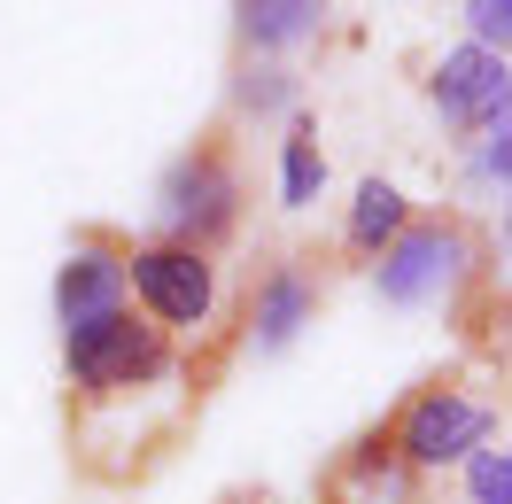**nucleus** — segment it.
<instances>
[{"mask_svg": "<svg viewBox=\"0 0 512 504\" xmlns=\"http://www.w3.org/2000/svg\"><path fill=\"white\" fill-rule=\"evenodd\" d=\"M63 365H70L78 396H125V388H148V380L171 373V349H163V326L109 311V318H86V326L63 334Z\"/></svg>", "mask_w": 512, "mask_h": 504, "instance_id": "1", "label": "nucleus"}, {"mask_svg": "<svg viewBox=\"0 0 512 504\" xmlns=\"http://www.w3.org/2000/svg\"><path fill=\"white\" fill-rule=\"evenodd\" d=\"M125 287L148 303L156 326H202L210 318V256L179 249V241H156V249H132L125 256Z\"/></svg>", "mask_w": 512, "mask_h": 504, "instance_id": "2", "label": "nucleus"}, {"mask_svg": "<svg viewBox=\"0 0 512 504\" xmlns=\"http://www.w3.org/2000/svg\"><path fill=\"white\" fill-rule=\"evenodd\" d=\"M233 171H225L218 148H194V156L171 163V179H163V225H171V241L179 249H202V241H218L225 225H233Z\"/></svg>", "mask_w": 512, "mask_h": 504, "instance_id": "3", "label": "nucleus"}, {"mask_svg": "<svg viewBox=\"0 0 512 504\" xmlns=\"http://www.w3.org/2000/svg\"><path fill=\"white\" fill-rule=\"evenodd\" d=\"M481 442H489V411L466 404V396H450V388L412 396V411L396 419V450H404L412 466H450V458H474Z\"/></svg>", "mask_w": 512, "mask_h": 504, "instance_id": "4", "label": "nucleus"}, {"mask_svg": "<svg viewBox=\"0 0 512 504\" xmlns=\"http://www.w3.org/2000/svg\"><path fill=\"white\" fill-rule=\"evenodd\" d=\"M458 264H466V233L458 225H404L381 249L373 280H381V303H427Z\"/></svg>", "mask_w": 512, "mask_h": 504, "instance_id": "5", "label": "nucleus"}, {"mask_svg": "<svg viewBox=\"0 0 512 504\" xmlns=\"http://www.w3.org/2000/svg\"><path fill=\"white\" fill-rule=\"evenodd\" d=\"M512 101V70L505 55H489V47H450L443 70H435V109H443V125L450 132H481V125H497V109Z\"/></svg>", "mask_w": 512, "mask_h": 504, "instance_id": "6", "label": "nucleus"}, {"mask_svg": "<svg viewBox=\"0 0 512 504\" xmlns=\"http://www.w3.org/2000/svg\"><path fill=\"white\" fill-rule=\"evenodd\" d=\"M109 311H125V256L78 249L63 272H55V318H63V334H70V326L109 318Z\"/></svg>", "mask_w": 512, "mask_h": 504, "instance_id": "7", "label": "nucleus"}, {"mask_svg": "<svg viewBox=\"0 0 512 504\" xmlns=\"http://www.w3.org/2000/svg\"><path fill=\"white\" fill-rule=\"evenodd\" d=\"M303 318H311V280H303L295 264H280L272 280L256 287V311H249L256 349H288L295 334H303Z\"/></svg>", "mask_w": 512, "mask_h": 504, "instance_id": "8", "label": "nucleus"}, {"mask_svg": "<svg viewBox=\"0 0 512 504\" xmlns=\"http://www.w3.org/2000/svg\"><path fill=\"white\" fill-rule=\"evenodd\" d=\"M404 225H412V202L388 187V179H365V187H357V202H350V249L357 256H381Z\"/></svg>", "mask_w": 512, "mask_h": 504, "instance_id": "9", "label": "nucleus"}, {"mask_svg": "<svg viewBox=\"0 0 512 504\" xmlns=\"http://www.w3.org/2000/svg\"><path fill=\"white\" fill-rule=\"evenodd\" d=\"M233 24L249 47H288V39L319 32V0H249V8H233Z\"/></svg>", "mask_w": 512, "mask_h": 504, "instance_id": "10", "label": "nucleus"}, {"mask_svg": "<svg viewBox=\"0 0 512 504\" xmlns=\"http://www.w3.org/2000/svg\"><path fill=\"white\" fill-rule=\"evenodd\" d=\"M319 187H326V156H319L311 132H295L288 148H280V202L303 210V202H319Z\"/></svg>", "mask_w": 512, "mask_h": 504, "instance_id": "11", "label": "nucleus"}, {"mask_svg": "<svg viewBox=\"0 0 512 504\" xmlns=\"http://www.w3.org/2000/svg\"><path fill=\"white\" fill-rule=\"evenodd\" d=\"M466 489H474V504H512V458L505 450H474L466 458Z\"/></svg>", "mask_w": 512, "mask_h": 504, "instance_id": "12", "label": "nucleus"}, {"mask_svg": "<svg viewBox=\"0 0 512 504\" xmlns=\"http://www.w3.org/2000/svg\"><path fill=\"white\" fill-rule=\"evenodd\" d=\"M458 16H466L474 47H489V55H505V47H512V0H466Z\"/></svg>", "mask_w": 512, "mask_h": 504, "instance_id": "13", "label": "nucleus"}, {"mask_svg": "<svg viewBox=\"0 0 512 504\" xmlns=\"http://www.w3.org/2000/svg\"><path fill=\"white\" fill-rule=\"evenodd\" d=\"M233 94H241V109H256V117H264V109H288L295 86H288V70H249Z\"/></svg>", "mask_w": 512, "mask_h": 504, "instance_id": "14", "label": "nucleus"}, {"mask_svg": "<svg viewBox=\"0 0 512 504\" xmlns=\"http://www.w3.org/2000/svg\"><path fill=\"white\" fill-rule=\"evenodd\" d=\"M481 171H489V179H505V187H512V101L497 109V125H489V156H481Z\"/></svg>", "mask_w": 512, "mask_h": 504, "instance_id": "15", "label": "nucleus"}, {"mask_svg": "<svg viewBox=\"0 0 512 504\" xmlns=\"http://www.w3.org/2000/svg\"><path fill=\"white\" fill-rule=\"evenodd\" d=\"M505 249H512V218H505Z\"/></svg>", "mask_w": 512, "mask_h": 504, "instance_id": "16", "label": "nucleus"}]
</instances>
